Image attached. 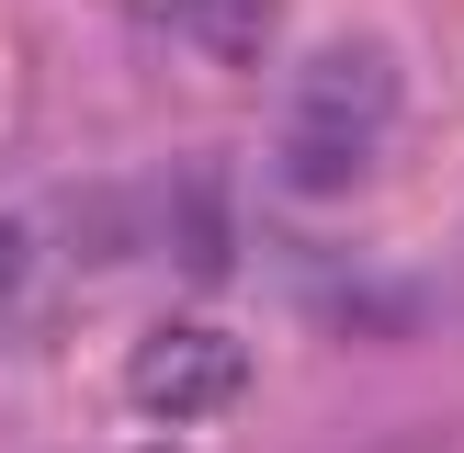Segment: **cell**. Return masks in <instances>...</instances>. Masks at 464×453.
<instances>
[{
	"instance_id": "52a82bcc",
	"label": "cell",
	"mask_w": 464,
	"mask_h": 453,
	"mask_svg": "<svg viewBox=\"0 0 464 453\" xmlns=\"http://www.w3.org/2000/svg\"><path fill=\"white\" fill-rule=\"evenodd\" d=\"M317 317H329L340 340H408V329H430V294H408V284H340V294H317Z\"/></svg>"
},
{
	"instance_id": "3957f363",
	"label": "cell",
	"mask_w": 464,
	"mask_h": 453,
	"mask_svg": "<svg viewBox=\"0 0 464 453\" xmlns=\"http://www.w3.org/2000/svg\"><path fill=\"white\" fill-rule=\"evenodd\" d=\"M159 261L170 272H193V284H227L238 272V238H227V170L216 159H181L170 181H159Z\"/></svg>"
},
{
	"instance_id": "6da1fadb",
	"label": "cell",
	"mask_w": 464,
	"mask_h": 453,
	"mask_svg": "<svg viewBox=\"0 0 464 453\" xmlns=\"http://www.w3.org/2000/svg\"><path fill=\"white\" fill-rule=\"evenodd\" d=\"M385 136H397V57L362 45V34H340V45H317V57L284 80L272 170H284V193L340 204V193H362V170L385 159Z\"/></svg>"
},
{
	"instance_id": "277c9868",
	"label": "cell",
	"mask_w": 464,
	"mask_h": 453,
	"mask_svg": "<svg viewBox=\"0 0 464 453\" xmlns=\"http://www.w3.org/2000/svg\"><path fill=\"white\" fill-rule=\"evenodd\" d=\"M57 226L45 216H0V352H23V340L45 329V306H57Z\"/></svg>"
},
{
	"instance_id": "5b68a950",
	"label": "cell",
	"mask_w": 464,
	"mask_h": 453,
	"mask_svg": "<svg viewBox=\"0 0 464 453\" xmlns=\"http://www.w3.org/2000/svg\"><path fill=\"white\" fill-rule=\"evenodd\" d=\"M148 204H159V193H125V181H102V193H68L45 226L68 238V272H125L136 249H148Z\"/></svg>"
},
{
	"instance_id": "8992f818",
	"label": "cell",
	"mask_w": 464,
	"mask_h": 453,
	"mask_svg": "<svg viewBox=\"0 0 464 453\" xmlns=\"http://www.w3.org/2000/svg\"><path fill=\"white\" fill-rule=\"evenodd\" d=\"M181 45L193 57H216V68H261L272 57V23H284V0H181Z\"/></svg>"
},
{
	"instance_id": "ba28073f",
	"label": "cell",
	"mask_w": 464,
	"mask_h": 453,
	"mask_svg": "<svg viewBox=\"0 0 464 453\" xmlns=\"http://www.w3.org/2000/svg\"><path fill=\"white\" fill-rule=\"evenodd\" d=\"M170 12H181V0H136V23H170Z\"/></svg>"
},
{
	"instance_id": "7a4b0ae2",
	"label": "cell",
	"mask_w": 464,
	"mask_h": 453,
	"mask_svg": "<svg viewBox=\"0 0 464 453\" xmlns=\"http://www.w3.org/2000/svg\"><path fill=\"white\" fill-rule=\"evenodd\" d=\"M125 397L148 408V419H216V408L249 397V352H238L227 329H204V317H170V329L136 340Z\"/></svg>"
}]
</instances>
